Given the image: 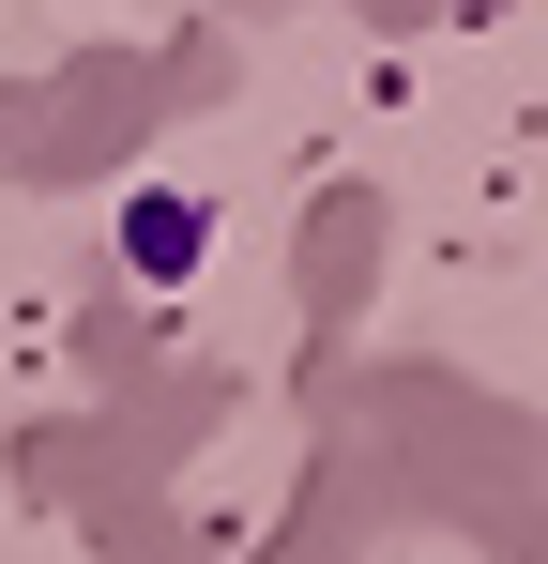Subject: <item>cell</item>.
<instances>
[{
  "label": "cell",
  "instance_id": "1",
  "mask_svg": "<svg viewBox=\"0 0 548 564\" xmlns=\"http://www.w3.org/2000/svg\"><path fill=\"white\" fill-rule=\"evenodd\" d=\"M198 245H213V214H198V198H138V214H122V260H138L153 290L198 275Z\"/></svg>",
  "mask_w": 548,
  "mask_h": 564
}]
</instances>
